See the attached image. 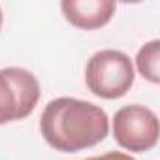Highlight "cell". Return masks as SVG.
<instances>
[{
	"instance_id": "cell-1",
	"label": "cell",
	"mask_w": 160,
	"mask_h": 160,
	"mask_svg": "<svg viewBox=\"0 0 160 160\" xmlns=\"http://www.w3.org/2000/svg\"><path fill=\"white\" fill-rule=\"evenodd\" d=\"M40 132L55 151L79 152L106 139L109 117L92 102L60 96L43 108Z\"/></svg>"
},
{
	"instance_id": "cell-2",
	"label": "cell",
	"mask_w": 160,
	"mask_h": 160,
	"mask_svg": "<svg viewBox=\"0 0 160 160\" xmlns=\"http://www.w3.org/2000/svg\"><path fill=\"white\" fill-rule=\"evenodd\" d=\"M134 64L119 49H102L94 53L85 66V81L89 91L104 100L122 98L134 85Z\"/></svg>"
},
{
	"instance_id": "cell-3",
	"label": "cell",
	"mask_w": 160,
	"mask_h": 160,
	"mask_svg": "<svg viewBox=\"0 0 160 160\" xmlns=\"http://www.w3.org/2000/svg\"><path fill=\"white\" fill-rule=\"evenodd\" d=\"M42 96L40 83L25 68L0 70V126L27 119Z\"/></svg>"
},
{
	"instance_id": "cell-4",
	"label": "cell",
	"mask_w": 160,
	"mask_h": 160,
	"mask_svg": "<svg viewBox=\"0 0 160 160\" xmlns=\"http://www.w3.org/2000/svg\"><path fill=\"white\" fill-rule=\"evenodd\" d=\"M111 130L119 147L130 152L151 151L158 143L160 136V124L156 113L139 104L121 108L113 117Z\"/></svg>"
},
{
	"instance_id": "cell-5",
	"label": "cell",
	"mask_w": 160,
	"mask_h": 160,
	"mask_svg": "<svg viewBox=\"0 0 160 160\" xmlns=\"http://www.w3.org/2000/svg\"><path fill=\"white\" fill-rule=\"evenodd\" d=\"M60 10L72 27L96 30L113 19L117 4L111 0H62Z\"/></svg>"
},
{
	"instance_id": "cell-6",
	"label": "cell",
	"mask_w": 160,
	"mask_h": 160,
	"mask_svg": "<svg viewBox=\"0 0 160 160\" xmlns=\"http://www.w3.org/2000/svg\"><path fill=\"white\" fill-rule=\"evenodd\" d=\"M136 66L138 72L151 81L152 85L160 83V42L158 40H151L145 45H141V49L136 55Z\"/></svg>"
},
{
	"instance_id": "cell-7",
	"label": "cell",
	"mask_w": 160,
	"mask_h": 160,
	"mask_svg": "<svg viewBox=\"0 0 160 160\" xmlns=\"http://www.w3.org/2000/svg\"><path fill=\"white\" fill-rule=\"evenodd\" d=\"M85 160H136V158L126 154V152H121V151H111V152H106V154H100V156H91V158H85Z\"/></svg>"
},
{
	"instance_id": "cell-8",
	"label": "cell",
	"mask_w": 160,
	"mask_h": 160,
	"mask_svg": "<svg viewBox=\"0 0 160 160\" xmlns=\"http://www.w3.org/2000/svg\"><path fill=\"white\" fill-rule=\"evenodd\" d=\"M2 19L4 17H2V8H0V28H2Z\"/></svg>"
}]
</instances>
